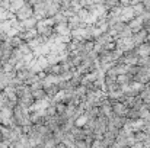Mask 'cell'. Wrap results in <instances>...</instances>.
Returning <instances> with one entry per match:
<instances>
[{
	"mask_svg": "<svg viewBox=\"0 0 150 148\" xmlns=\"http://www.w3.org/2000/svg\"><path fill=\"white\" fill-rule=\"evenodd\" d=\"M15 16H16V19L18 20H26V19H29V18H32L34 16V7L31 6V4H25V6H22L16 13H15Z\"/></svg>",
	"mask_w": 150,
	"mask_h": 148,
	"instance_id": "6da1fadb",
	"label": "cell"
},
{
	"mask_svg": "<svg viewBox=\"0 0 150 148\" xmlns=\"http://www.w3.org/2000/svg\"><path fill=\"white\" fill-rule=\"evenodd\" d=\"M37 25H38V19H37L35 16H32V18H29V19H26V20H22V22H21V32L29 31V29H35Z\"/></svg>",
	"mask_w": 150,
	"mask_h": 148,
	"instance_id": "7a4b0ae2",
	"label": "cell"
},
{
	"mask_svg": "<svg viewBox=\"0 0 150 148\" xmlns=\"http://www.w3.org/2000/svg\"><path fill=\"white\" fill-rule=\"evenodd\" d=\"M136 52L139 54V57H140V58L150 57V42H149V41H146L144 44L139 45V47L136 48Z\"/></svg>",
	"mask_w": 150,
	"mask_h": 148,
	"instance_id": "3957f363",
	"label": "cell"
},
{
	"mask_svg": "<svg viewBox=\"0 0 150 148\" xmlns=\"http://www.w3.org/2000/svg\"><path fill=\"white\" fill-rule=\"evenodd\" d=\"M15 15L9 10V9H3V7H0V22H4V20H9V19H12Z\"/></svg>",
	"mask_w": 150,
	"mask_h": 148,
	"instance_id": "277c9868",
	"label": "cell"
},
{
	"mask_svg": "<svg viewBox=\"0 0 150 148\" xmlns=\"http://www.w3.org/2000/svg\"><path fill=\"white\" fill-rule=\"evenodd\" d=\"M102 142H93V145H92V148H102V145H100Z\"/></svg>",
	"mask_w": 150,
	"mask_h": 148,
	"instance_id": "5b68a950",
	"label": "cell"
},
{
	"mask_svg": "<svg viewBox=\"0 0 150 148\" xmlns=\"http://www.w3.org/2000/svg\"><path fill=\"white\" fill-rule=\"evenodd\" d=\"M57 1H58L60 4H63V3H70L71 0H57Z\"/></svg>",
	"mask_w": 150,
	"mask_h": 148,
	"instance_id": "8992f818",
	"label": "cell"
},
{
	"mask_svg": "<svg viewBox=\"0 0 150 148\" xmlns=\"http://www.w3.org/2000/svg\"><path fill=\"white\" fill-rule=\"evenodd\" d=\"M0 73H3V64L0 62Z\"/></svg>",
	"mask_w": 150,
	"mask_h": 148,
	"instance_id": "52a82bcc",
	"label": "cell"
},
{
	"mask_svg": "<svg viewBox=\"0 0 150 148\" xmlns=\"http://www.w3.org/2000/svg\"><path fill=\"white\" fill-rule=\"evenodd\" d=\"M0 92H1V90H0Z\"/></svg>",
	"mask_w": 150,
	"mask_h": 148,
	"instance_id": "ba28073f",
	"label": "cell"
}]
</instances>
